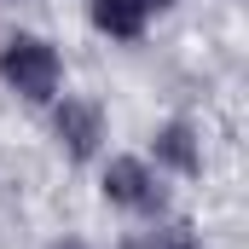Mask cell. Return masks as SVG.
<instances>
[{"label": "cell", "mask_w": 249, "mask_h": 249, "mask_svg": "<svg viewBox=\"0 0 249 249\" xmlns=\"http://www.w3.org/2000/svg\"><path fill=\"white\" fill-rule=\"evenodd\" d=\"M157 162H168L174 174H197V168H203L197 139H191L186 122H174V127H162V133H157Z\"/></svg>", "instance_id": "cell-5"}, {"label": "cell", "mask_w": 249, "mask_h": 249, "mask_svg": "<svg viewBox=\"0 0 249 249\" xmlns=\"http://www.w3.org/2000/svg\"><path fill=\"white\" fill-rule=\"evenodd\" d=\"M0 81L12 93L35 99V105H47L58 93V53L47 41H35V35H18V41L0 47Z\"/></svg>", "instance_id": "cell-1"}, {"label": "cell", "mask_w": 249, "mask_h": 249, "mask_svg": "<svg viewBox=\"0 0 249 249\" xmlns=\"http://www.w3.org/2000/svg\"><path fill=\"white\" fill-rule=\"evenodd\" d=\"M139 6H145V12H168L174 0H139Z\"/></svg>", "instance_id": "cell-7"}, {"label": "cell", "mask_w": 249, "mask_h": 249, "mask_svg": "<svg viewBox=\"0 0 249 249\" xmlns=\"http://www.w3.org/2000/svg\"><path fill=\"white\" fill-rule=\"evenodd\" d=\"M53 127H58L64 151H70L75 162H87V157L99 151V139H105V116H99V105H87V99H64Z\"/></svg>", "instance_id": "cell-3"}, {"label": "cell", "mask_w": 249, "mask_h": 249, "mask_svg": "<svg viewBox=\"0 0 249 249\" xmlns=\"http://www.w3.org/2000/svg\"><path fill=\"white\" fill-rule=\"evenodd\" d=\"M145 6L139 0H93V23L105 29V35H116V41H139L145 35Z\"/></svg>", "instance_id": "cell-4"}, {"label": "cell", "mask_w": 249, "mask_h": 249, "mask_svg": "<svg viewBox=\"0 0 249 249\" xmlns=\"http://www.w3.org/2000/svg\"><path fill=\"white\" fill-rule=\"evenodd\" d=\"M127 249H197V232H191L186 220H174V226H157V232L133 238Z\"/></svg>", "instance_id": "cell-6"}, {"label": "cell", "mask_w": 249, "mask_h": 249, "mask_svg": "<svg viewBox=\"0 0 249 249\" xmlns=\"http://www.w3.org/2000/svg\"><path fill=\"white\" fill-rule=\"evenodd\" d=\"M53 249H87V244H75V238H64V244H53Z\"/></svg>", "instance_id": "cell-8"}, {"label": "cell", "mask_w": 249, "mask_h": 249, "mask_svg": "<svg viewBox=\"0 0 249 249\" xmlns=\"http://www.w3.org/2000/svg\"><path fill=\"white\" fill-rule=\"evenodd\" d=\"M105 197H110L116 209H133V214H157V209H162V186H157V174H151L139 157H116V162L105 168Z\"/></svg>", "instance_id": "cell-2"}]
</instances>
